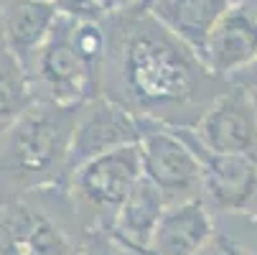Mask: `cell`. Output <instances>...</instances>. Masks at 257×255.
<instances>
[{
	"mask_svg": "<svg viewBox=\"0 0 257 255\" xmlns=\"http://www.w3.org/2000/svg\"><path fill=\"white\" fill-rule=\"evenodd\" d=\"M107 56L102 95L133 115L168 128H194L206 107L222 95V79L204 59L166 31L148 11L104 18Z\"/></svg>",
	"mask_w": 257,
	"mask_h": 255,
	"instance_id": "cell-1",
	"label": "cell"
},
{
	"mask_svg": "<svg viewBox=\"0 0 257 255\" xmlns=\"http://www.w3.org/2000/svg\"><path fill=\"white\" fill-rule=\"evenodd\" d=\"M79 107H64L44 100L33 102L6 130L0 166L33 181L66 174Z\"/></svg>",
	"mask_w": 257,
	"mask_h": 255,
	"instance_id": "cell-2",
	"label": "cell"
},
{
	"mask_svg": "<svg viewBox=\"0 0 257 255\" xmlns=\"http://www.w3.org/2000/svg\"><path fill=\"white\" fill-rule=\"evenodd\" d=\"M74 18L59 16L49 39L28 64L33 90H41V97L36 100L64 107H79L102 95V69L92 66L84 59L74 41Z\"/></svg>",
	"mask_w": 257,
	"mask_h": 255,
	"instance_id": "cell-3",
	"label": "cell"
},
{
	"mask_svg": "<svg viewBox=\"0 0 257 255\" xmlns=\"http://www.w3.org/2000/svg\"><path fill=\"white\" fill-rule=\"evenodd\" d=\"M140 153L145 179L161 189L168 207L201 197V161L178 128L145 120Z\"/></svg>",
	"mask_w": 257,
	"mask_h": 255,
	"instance_id": "cell-4",
	"label": "cell"
},
{
	"mask_svg": "<svg viewBox=\"0 0 257 255\" xmlns=\"http://www.w3.org/2000/svg\"><path fill=\"white\" fill-rule=\"evenodd\" d=\"M71 176V192L74 197L102 214L99 230H107L120 204L133 194V189L145 179L143 174V153L140 143L125 145V148L102 153L84 166L74 168Z\"/></svg>",
	"mask_w": 257,
	"mask_h": 255,
	"instance_id": "cell-5",
	"label": "cell"
},
{
	"mask_svg": "<svg viewBox=\"0 0 257 255\" xmlns=\"http://www.w3.org/2000/svg\"><path fill=\"white\" fill-rule=\"evenodd\" d=\"M201 161V199L219 214L257 212V156L214 153L194 135V128H178Z\"/></svg>",
	"mask_w": 257,
	"mask_h": 255,
	"instance_id": "cell-6",
	"label": "cell"
},
{
	"mask_svg": "<svg viewBox=\"0 0 257 255\" xmlns=\"http://www.w3.org/2000/svg\"><path fill=\"white\" fill-rule=\"evenodd\" d=\"M145 130V120L133 115L127 107L115 102L107 95H97L94 100L79 107V118L74 125V138L69 148L66 174L84 166L87 161L125 148V145L140 143Z\"/></svg>",
	"mask_w": 257,
	"mask_h": 255,
	"instance_id": "cell-7",
	"label": "cell"
},
{
	"mask_svg": "<svg viewBox=\"0 0 257 255\" xmlns=\"http://www.w3.org/2000/svg\"><path fill=\"white\" fill-rule=\"evenodd\" d=\"M206 151L257 156V107L237 84H227L194 125Z\"/></svg>",
	"mask_w": 257,
	"mask_h": 255,
	"instance_id": "cell-8",
	"label": "cell"
},
{
	"mask_svg": "<svg viewBox=\"0 0 257 255\" xmlns=\"http://www.w3.org/2000/svg\"><path fill=\"white\" fill-rule=\"evenodd\" d=\"M69 235L26 199L0 204V255H77Z\"/></svg>",
	"mask_w": 257,
	"mask_h": 255,
	"instance_id": "cell-9",
	"label": "cell"
},
{
	"mask_svg": "<svg viewBox=\"0 0 257 255\" xmlns=\"http://www.w3.org/2000/svg\"><path fill=\"white\" fill-rule=\"evenodd\" d=\"M257 59V6L249 0L232 3L209 36L204 64L216 79L229 82Z\"/></svg>",
	"mask_w": 257,
	"mask_h": 255,
	"instance_id": "cell-10",
	"label": "cell"
},
{
	"mask_svg": "<svg viewBox=\"0 0 257 255\" xmlns=\"http://www.w3.org/2000/svg\"><path fill=\"white\" fill-rule=\"evenodd\" d=\"M59 13L51 0H0V26L6 49L28 69L36 51L44 46Z\"/></svg>",
	"mask_w": 257,
	"mask_h": 255,
	"instance_id": "cell-11",
	"label": "cell"
},
{
	"mask_svg": "<svg viewBox=\"0 0 257 255\" xmlns=\"http://www.w3.org/2000/svg\"><path fill=\"white\" fill-rule=\"evenodd\" d=\"M214 230L211 209L201 197L171 204L151 240L148 255H196Z\"/></svg>",
	"mask_w": 257,
	"mask_h": 255,
	"instance_id": "cell-12",
	"label": "cell"
},
{
	"mask_svg": "<svg viewBox=\"0 0 257 255\" xmlns=\"http://www.w3.org/2000/svg\"><path fill=\"white\" fill-rule=\"evenodd\" d=\"M229 6L232 0H156L145 11L204 59L209 36L229 11Z\"/></svg>",
	"mask_w": 257,
	"mask_h": 255,
	"instance_id": "cell-13",
	"label": "cell"
},
{
	"mask_svg": "<svg viewBox=\"0 0 257 255\" xmlns=\"http://www.w3.org/2000/svg\"><path fill=\"white\" fill-rule=\"evenodd\" d=\"M166 209H168V202L161 194V189L153 187L148 179H143L133 189V194L120 204L107 230L130 250L148 255L151 240L163 220Z\"/></svg>",
	"mask_w": 257,
	"mask_h": 255,
	"instance_id": "cell-14",
	"label": "cell"
},
{
	"mask_svg": "<svg viewBox=\"0 0 257 255\" xmlns=\"http://www.w3.org/2000/svg\"><path fill=\"white\" fill-rule=\"evenodd\" d=\"M36 100L28 69L8 51H0V125L11 128Z\"/></svg>",
	"mask_w": 257,
	"mask_h": 255,
	"instance_id": "cell-15",
	"label": "cell"
},
{
	"mask_svg": "<svg viewBox=\"0 0 257 255\" xmlns=\"http://www.w3.org/2000/svg\"><path fill=\"white\" fill-rule=\"evenodd\" d=\"M77 255H140L135 250H130L127 245H122L109 230H99L94 227L79 245Z\"/></svg>",
	"mask_w": 257,
	"mask_h": 255,
	"instance_id": "cell-16",
	"label": "cell"
},
{
	"mask_svg": "<svg viewBox=\"0 0 257 255\" xmlns=\"http://www.w3.org/2000/svg\"><path fill=\"white\" fill-rule=\"evenodd\" d=\"M59 16L74 18V21H104V11L97 0H51Z\"/></svg>",
	"mask_w": 257,
	"mask_h": 255,
	"instance_id": "cell-17",
	"label": "cell"
},
{
	"mask_svg": "<svg viewBox=\"0 0 257 255\" xmlns=\"http://www.w3.org/2000/svg\"><path fill=\"white\" fill-rule=\"evenodd\" d=\"M196 255H247L242 240H237L234 235H229L227 230H214V235L201 245V250Z\"/></svg>",
	"mask_w": 257,
	"mask_h": 255,
	"instance_id": "cell-18",
	"label": "cell"
},
{
	"mask_svg": "<svg viewBox=\"0 0 257 255\" xmlns=\"http://www.w3.org/2000/svg\"><path fill=\"white\" fill-rule=\"evenodd\" d=\"M229 82L237 84V87H242V90L247 92V97L252 100V105L257 107V59H254L249 66H244L242 71H237Z\"/></svg>",
	"mask_w": 257,
	"mask_h": 255,
	"instance_id": "cell-19",
	"label": "cell"
},
{
	"mask_svg": "<svg viewBox=\"0 0 257 255\" xmlns=\"http://www.w3.org/2000/svg\"><path fill=\"white\" fill-rule=\"evenodd\" d=\"M99 8L104 11V16H117V13H127L140 8L143 0H97Z\"/></svg>",
	"mask_w": 257,
	"mask_h": 255,
	"instance_id": "cell-20",
	"label": "cell"
},
{
	"mask_svg": "<svg viewBox=\"0 0 257 255\" xmlns=\"http://www.w3.org/2000/svg\"><path fill=\"white\" fill-rule=\"evenodd\" d=\"M247 217L252 220V222H249V242H247V245L242 242V245H244L247 255H257V212H254V214H247Z\"/></svg>",
	"mask_w": 257,
	"mask_h": 255,
	"instance_id": "cell-21",
	"label": "cell"
},
{
	"mask_svg": "<svg viewBox=\"0 0 257 255\" xmlns=\"http://www.w3.org/2000/svg\"><path fill=\"white\" fill-rule=\"evenodd\" d=\"M156 3V0H143V3H140V11H145V8H151Z\"/></svg>",
	"mask_w": 257,
	"mask_h": 255,
	"instance_id": "cell-22",
	"label": "cell"
},
{
	"mask_svg": "<svg viewBox=\"0 0 257 255\" xmlns=\"http://www.w3.org/2000/svg\"><path fill=\"white\" fill-rule=\"evenodd\" d=\"M6 49V41H3V26H0V51Z\"/></svg>",
	"mask_w": 257,
	"mask_h": 255,
	"instance_id": "cell-23",
	"label": "cell"
},
{
	"mask_svg": "<svg viewBox=\"0 0 257 255\" xmlns=\"http://www.w3.org/2000/svg\"><path fill=\"white\" fill-rule=\"evenodd\" d=\"M6 130H8V128H3V125H0V145H3V138H6Z\"/></svg>",
	"mask_w": 257,
	"mask_h": 255,
	"instance_id": "cell-24",
	"label": "cell"
},
{
	"mask_svg": "<svg viewBox=\"0 0 257 255\" xmlns=\"http://www.w3.org/2000/svg\"><path fill=\"white\" fill-rule=\"evenodd\" d=\"M249 3H254V6H257V0H249Z\"/></svg>",
	"mask_w": 257,
	"mask_h": 255,
	"instance_id": "cell-25",
	"label": "cell"
},
{
	"mask_svg": "<svg viewBox=\"0 0 257 255\" xmlns=\"http://www.w3.org/2000/svg\"><path fill=\"white\" fill-rule=\"evenodd\" d=\"M232 3H239V0H232Z\"/></svg>",
	"mask_w": 257,
	"mask_h": 255,
	"instance_id": "cell-26",
	"label": "cell"
}]
</instances>
